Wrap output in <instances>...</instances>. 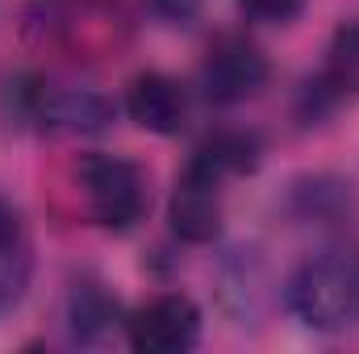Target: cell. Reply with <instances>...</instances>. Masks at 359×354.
Instances as JSON below:
<instances>
[{"label":"cell","instance_id":"30bf717a","mask_svg":"<svg viewBox=\"0 0 359 354\" xmlns=\"http://www.w3.org/2000/svg\"><path fill=\"white\" fill-rule=\"evenodd\" d=\"M117 325H126L121 304H117V296H113L100 279H80V283H72V292H67V330H72V342H80V346H100V342L113 338Z\"/></svg>","mask_w":359,"mask_h":354},{"label":"cell","instance_id":"ba28073f","mask_svg":"<svg viewBox=\"0 0 359 354\" xmlns=\"http://www.w3.org/2000/svg\"><path fill=\"white\" fill-rule=\"evenodd\" d=\"M126 113L147 134H180L188 121V88L163 71H142L126 88Z\"/></svg>","mask_w":359,"mask_h":354},{"label":"cell","instance_id":"277c9868","mask_svg":"<svg viewBox=\"0 0 359 354\" xmlns=\"http://www.w3.org/2000/svg\"><path fill=\"white\" fill-rule=\"evenodd\" d=\"M21 108L25 117L46 129V134H100L113 125V100L92 88H76V84H50V80H34L21 92Z\"/></svg>","mask_w":359,"mask_h":354},{"label":"cell","instance_id":"52a82bcc","mask_svg":"<svg viewBox=\"0 0 359 354\" xmlns=\"http://www.w3.org/2000/svg\"><path fill=\"white\" fill-rule=\"evenodd\" d=\"M305 121L326 117L330 108L359 100V21H343L330 42H326V59L318 67V76L305 84Z\"/></svg>","mask_w":359,"mask_h":354},{"label":"cell","instance_id":"5b68a950","mask_svg":"<svg viewBox=\"0 0 359 354\" xmlns=\"http://www.w3.org/2000/svg\"><path fill=\"white\" fill-rule=\"evenodd\" d=\"M268 55L243 34H222L201 63V88H205V100L213 104H243L268 88Z\"/></svg>","mask_w":359,"mask_h":354},{"label":"cell","instance_id":"8992f818","mask_svg":"<svg viewBox=\"0 0 359 354\" xmlns=\"http://www.w3.org/2000/svg\"><path fill=\"white\" fill-rule=\"evenodd\" d=\"M201 309L184 292L151 296L126 317V342L138 354H184L201 342Z\"/></svg>","mask_w":359,"mask_h":354},{"label":"cell","instance_id":"8fae6325","mask_svg":"<svg viewBox=\"0 0 359 354\" xmlns=\"http://www.w3.org/2000/svg\"><path fill=\"white\" fill-rule=\"evenodd\" d=\"M147 8H151L159 21H168V25H192V21L201 17L205 0H147Z\"/></svg>","mask_w":359,"mask_h":354},{"label":"cell","instance_id":"7a4b0ae2","mask_svg":"<svg viewBox=\"0 0 359 354\" xmlns=\"http://www.w3.org/2000/svg\"><path fill=\"white\" fill-rule=\"evenodd\" d=\"M76 192L92 225L113 234L134 229L151 208V179L126 155H100V150L84 155L76 163Z\"/></svg>","mask_w":359,"mask_h":354},{"label":"cell","instance_id":"7c38bea8","mask_svg":"<svg viewBox=\"0 0 359 354\" xmlns=\"http://www.w3.org/2000/svg\"><path fill=\"white\" fill-rule=\"evenodd\" d=\"M238 4L259 21H292L305 8V0H238Z\"/></svg>","mask_w":359,"mask_h":354},{"label":"cell","instance_id":"6da1fadb","mask_svg":"<svg viewBox=\"0 0 359 354\" xmlns=\"http://www.w3.org/2000/svg\"><path fill=\"white\" fill-rule=\"evenodd\" d=\"M284 309L313 334H343L359 321V263L322 250L284 279Z\"/></svg>","mask_w":359,"mask_h":354},{"label":"cell","instance_id":"3957f363","mask_svg":"<svg viewBox=\"0 0 359 354\" xmlns=\"http://www.w3.org/2000/svg\"><path fill=\"white\" fill-rule=\"evenodd\" d=\"M226 179H234L209 150H192L188 167L180 171L176 187H172V200H168V221H172V234L180 242H213L222 234V192H226Z\"/></svg>","mask_w":359,"mask_h":354},{"label":"cell","instance_id":"9c48e42d","mask_svg":"<svg viewBox=\"0 0 359 354\" xmlns=\"http://www.w3.org/2000/svg\"><path fill=\"white\" fill-rule=\"evenodd\" d=\"M34 279V238L21 208L0 196V317L13 313Z\"/></svg>","mask_w":359,"mask_h":354}]
</instances>
